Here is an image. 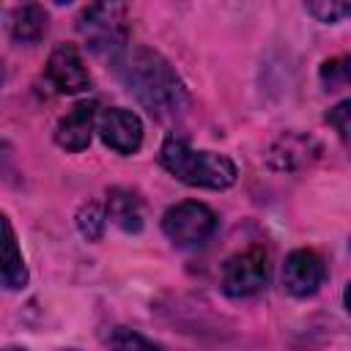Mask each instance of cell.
<instances>
[{"label":"cell","instance_id":"obj_1","mask_svg":"<svg viewBox=\"0 0 351 351\" xmlns=\"http://www.w3.org/2000/svg\"><path fill=\"white\" fill-rule=\"evenodd\" d=\"M126 90L159 121H176L189 110V93L173 66L154 49L137 47L121 60Z\"/></svg>","mask_w":351,"mask_h":351},{"label":"cell","instance_id":"obj_2","mask_svg":"<svg viewBox=\"0 0 351 351\" xmlns=\"http://www.w3.org/2000/svg\"><path fill=\"white\" fill-rule=\"evenodd\" d=\"M159 162L170 176H176L178 181L189 186L225 189L236 181V165L228 156L214 154V151H195L181 134L165 137Z\"/></svg>","mask_w":351,"mask_h":351},{"label":"cell","instance_id":"obj_3","mask_svg":"<svg viewBox=\"0 0 351 351\" xmlns=\"http://www.w3.org/2000/svg\"><path fill=\"white\" fill-rule=\"evenodd\" d=\"M77 30L96 55L112 60L126 55V5L121 3H96L82 8Z\"/></svg>","mask_w":351,"mask_h":351},{"label":"cell","instance_id":"obj_4","mask_svg":"<svg viewBox=\"0 0 351 351\" xmlns=\"http://www.w3.org/2000/svg\"><path fill=\"white\" fill-rule=\"evenodd\" d=\"M162 230L176 247H200L217 230V217L197 200H184L165 211Z\"/></svg>","mask_w":351,"mask_h":351},{"label":"cell","instance_id":"obj_5","mask_svg":"<svg viewBox=\"0 0 351 351\" xmlns=\"http://www.w3.org/2000/svg\"><path fill=\"white\" fill-rule=\"evenodd\" d=\"M269 282V258L261 247L236 252L222 266V291L233 299L255 296Z\"/></svg>","mask_w":351,"mask_h":351},{"label":"cell","instance_id":"obj_6","mask_svg":"<svg viewBox=\"0 0 351 351\" xmlns=\"http://www.w3.org/2000/svg\"><path fill=\"white\" fill-rule=\"evenodd\" d=\"M321 154V143L313 134L302 132H282L266 151V165L277 173H293L310 162H315Z\"/></svg>","mask_w":351,"mask_h":351},{"label":"cell","instance_id":"obj_7","mask_svg":"<svg viewBox=\"0 0 351 351\" xmlns=\"http://www.w3.org/2000/svg\"><path fill=\"white\" fill-rule=\"evenodd\" d=\"M96 132L104 140V145H110L118 154H134L143 145V123L134 112L121 110V107H110L99 112L96 121Z\"/></svg>","mask_w":351,"mask_h":351},{"label":"cell","instance_id":"obj_8","mask_svg":"<svg viewBox=\"0 0 351 351\" xmlns=\"http://www.w3.org/2000/svg\"><path fill=\"white\" fill-rule=\"evenodd\" d=\"M326 277V266L313 250H296L285 258L282 282L293 296H313Z\"/></svg>","mask_w":351,"mask_h":351},{"label":"cell","instance_id":"obj_9","mask_svg":"<svg viewBox=\"0 0 351 351\" xmlns=\"http://www.w3.org/2000/svg\"><path fill=\"white\" fill-rule=\"evenodd\" d=\"M47 77L49 82L60 90V93H80L88 88L90 77H88V69L77 52V47L71 44H60L55 47V52L49 55L47 60Z\"/></svg>","mask_w":351,"mask_h":351},{"label":"cell","instance_id":"obj_10","mask_svg":"<svg viewBox=\"0 0 351 351\" xmlns=\"http://www.w3.org/2000/svg\"><path fill=\"white\" fill-rule=\"evenodd\" d=\"M96 107H99L96 101H77V104L58 121L55 140H58L60 148H66V151H82V148H88L93 123L99 121Z\"/></svg>","mask_w":351,"mask_h":351},{"label":"cell","instance_id":"obj_11","mask_svg":"<svg viewBox=\"0 0 351 351\" xmlns=\"http://www.w3.org/2000/svg\"><path fill=\"white\" fill-rule=\"evenodd\" d=\"M107 217L126 233H137L143 228V200L132 189H110L107 195Z\"/></svg>","mask_w":351,"mask_h":351},{"label":"cell","instance_id":"obj_12","mask_svg":"<svg viewBox=\"0 0 351 351\" xmlns=\"http://www.w3.org/2000/svg\"><path fill=\"white\" fill-rule=\"evenodd\" d=\"M27 282V269L22 261V252L16 247V236L8 219H3V285L16 291Z\"/></svg>","mask_w":351,"mask_h":351},{"label":"cell","instance_id":"obj_13","mask_svg":"<svg viewBox=\"0 0 351 351\" xmlns=\"http://www.w3.org/2000/svg\"><path fill=\"white\" fill-rule=\"evenodd\" d=\"M47 11L41 5H22L14 11V22H11V33L19 44H36L41 41V36L47 33Z\"/></svg>","mask_w":351,"mask_h":351},{"label":"cell","instance_id":"obj_14","mask_svg":"<svg viewBox=\"0 0 351 351\" xmlns=\"http://www.w3.org/2000/svg\"><path fill=\"white\" fill-rule=\"evenodd\" d=\"M77 228L88 241H99L104 233V211L99 203H85L77 214Z\"/></svg>","mask_w":351,"mask_h":351},{"label":"cell","instance_id":"obj_15","mask_svg":"<svg viewBox=\"0 0 351 351\" xmlns=\"http://www.w3.org/2000/svg\"><path fill=\"white\" fill-rule=\"evenodd\" d=\"M321 82L326 85V90H337L343 85H348L351 82V55L326 60L321 66Z\"/></svg>","mask_w":351,"mask_h":351},{"label":"cell","instance_id":"obj_16","mask_svg":"<svg viewBox=\"0 0 351 351\" xmlns=\"http://www.w3.org/2000/svg\"><path fill=\"white\" fill-rule=\"evenodd\" d=\"M304 8L321 22H337L343 16H351V0H315Z\"/></svg>","mask_w":351,"mask_h":351},{"label":"cell","instance_id":"obj_17","mask_svg":"<svg viewBox=\"0 0 351 351\" xmlns=\"http://www.w3.org/2000/svg\"><path fill=\"white\" fill-rule=\"evenodd\" d=\"M326 123L337 132V137L343 140V145L351 151V99H346L337 107H332L326 112Z\"/></svg>","mask_w":351,"mask_h":351},{"label":"cell","instance_id":"obj_18","mask_svg":"<svg viewBox=\"0 0 351 351\" xmlns=\"http://www.w3.org/2000/svg\"><path fill=\"white\" fill-rule=\"evenodd\" d=\"M112 351H165V348L132 329H118L112 335Z\"/></svg>","mask_w":351,"mask_h":351},{"label":"cell","instance_id":"obj_19","mask_svg":"<svg viewBox=\"0 0 351 351\" xmlns=\"http://www.w3.org/2000/svg\"><path fill=\"white\" fill-rule=\"evenodd\" d=\"M346 307H348V313H351V285L346 288Z\"/></svg>","mask_w":351,"mask_h":351}]
</instances>
